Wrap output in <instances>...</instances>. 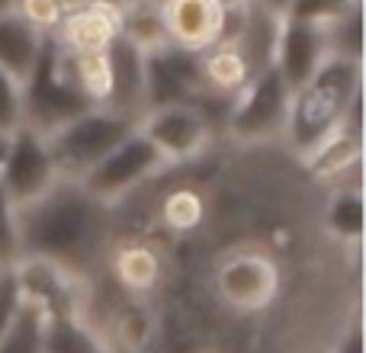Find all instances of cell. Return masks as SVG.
I'll return each mask as SVG.
<instances>
[{"label": "cell", "instance_id": "obj_27", "mask_svg": "<svg viewBox=\"0 0 366 353\" xmlns=\"http://www.w3.org/2000/svg\"><path fill=\"white\" fill-rule=\"evenodd\" d=\"M23 122H26L23 81L0 68V135H10L13 129H19Z\"/></svg>", "mask_w": 366, "mask_h": 353}, {"label": "cell", "instance_id": "obj_21", "mask_svg": "<svg viewBox=\"0 0 366 353\" xmlns=\"http://www.w3.org/2000/svg\"><path fill=\"white\" fill-rule=\"evenodd\" d=\"M119 36L135 42L142 51H154L171 45L161 4H154V0H126L119 6Z\"/></svg>", "mask_w": 366, "mask_h": 353}, {"label": "cell", "instance_id": "obj_28", "mask_svg": "<svg viewBox=\"0 0 366 353\" xmlns=\"http://www.w3.org/2000/svg\"><path fill=\"white\" fill-rule=\"evenodd\" d=\"M360 4V0H290L286 6V16L290 19H302V23H315V26H325L344 13L347 6Z\"/></svg>", "mask_w": 366, "mask_h": 353}, {"label": "cell", "instance_id": "obj_7", "mask_svg": "<svg viewBox=\"0 0 366 353\" xmlns=\"http://www.w3.org/2000/svg\"><path fill=\"white\" fill-rule=\"evenodd\" d=\"M139 129L167 164L193 161L212 145V116L196 103H171V106L148 109L139 119Z\"/></svg>", "mask_w": 366, "mask_h": 353}, {"label": "cell", "instance_id": "obj_22", "mask_svg": "<svg viewBox=\"0 0 366 353\" xmlns=\"http://www.w3.org/2000/svg\"><path fill=\"white\" fill-rule=\"evenodd\" d=\"M71 74L90 106H107L109 100V58L107 51H71Z\"/></svg>", "mask_w": 366, "mask_h": 353}, {"label": "cell", "instance_id": "obj_6", "mask_svg": "<svg viewBox=\"0 0 366 353\" xmlns=\"http://www.w3.org/2000/svg\"><path fill=\"white\" fill-rule=\"evenodd\" d=\"M164 167H171L164 161V154L135 126L119 145L109 148V151L81 176V183L100 202L116 206V202H122L126 196H132L139 187H145L148 180H154Z\"/></svg>", "mask_w": 366, "mask_h": 353}, {"label": "cell", "instance_id": "obj_25", "mask_svg": "<svg viewBox=\"0 0 366 353\" xmlns=\"http://www.w3.org/2000/svg\"><path fill=\"white\" fill-rule=\"evenodd\" d=\"M42 305L23 299V309L13 318L10 331L0 337V353H42Z\"/></svg>", "mask_w": 366, "mask_h": 353}, {"label": "cell", "instance_id": "obj_33", "mask_svg": "<svg viewBox=\"0 0 366 353\" xmlns=\"http://www.w3.org/2000/svg\"><path fill=\"white\" fill-rule=\"evenodd\" d=\"M254 4H260V6H267V10L283 13V16H286V6H290V0H254Z\"/></svg>", "mask_w": 366, "mask_h": 353}, {"label": "cell", "instance_id": "obj_26", "mask_svg": "<svg viewBox=\"0 0 366 353\" xmlns=\"http://www.w3.org/2000/svg\"><path fill=\"white\" fill-rule=\"evenodd\" d=\"M19 257V206L0 183V267H16Z\"/></svg>", "mask_w": 366, "mask_h": 353}, {"label": "cell", "instance_id": "obj_14", "mask_svg": "<svg viewBox=\"0 0 366 353\" xmlns=\"http://www.w3.org/2000/svg\"><path fill=\"white\" fill-rule=\"evenodd\" d=\"M305 171L318 180H337L341 183L347 174L360 171L363 161V132H354L347 126H337L325 141H318L305 158H299Z\"/></svg>", "mask_w": 366, "mask_h": 353}, {"label": "cell", "instance_id": "obj_16", "mask_svg": "<svg viewBox=\"0 0 366 353\" xmlns=\"http://www.w3.org/2000/svg\"><path fill=\"white\" fill-rule=\"evenodd\" d=\"M42 353H109V344L81 318V312H45Z\"/></svg>", "mask_w": 366, "mask_h": 353}, {"label": "cell", "instance_id": "obj_18", "mask_svg": "<svg viewBox=\"0 0 366 353\" xmlns=\"http://www.w3.org/2000/svg\"><path fill=\"white\" fill-rule=\"evenodd\" d=\"M45 36L39 29H32L23 16L16 13H4L0 16V68L10 71L13 77L26 81L36 64L39 51H42Z\"/></svg>", "mask_w": 366, "mask_h": 353}, {"label": "cell", "instance_id": "obj_20", "mask_svg": "<svg viewBox=\"0 0 366 353\" xmlns=\"http://www.w3.org/2000/svg\"><path fill=\"white\" fill-rule=\"evenodd\" d=\"M280 26H283V13H273V10H267V6H260L251 0L247 26L238 36V42H234V49H238L241 58L247 61L251 74L260 68H267V64H273L277 42H280Z\"/></svg>", "mask_w": 366, "mask_h": 353}, {"label": "cell", "instance_id": "obj_4", "mask_svg": "<svg viewBox=\"0 0 366 353\" xmlns=\"http://www.w3.org/2000/svg\"><path fill=\"white\" fill-rule=\"evenodd\" d=\"M139 126L135 119L116 113L109 106H90L81 116L61 122L58 129H51L49 139V151L51 161L58 167V176L68 180H81L109 148H116L126 139L132 129Z\"/></svg>", "mask_w": 366, "mask_h": 353}, {"label": "cell", "instance_id": "obj_8", "mask_svg": "<svg viewBox=\"0 0 366 353\" xmlns=\"http://www.w3.org/2000/svg\"><path fill=\"white\" fill-rule=\"evenodd\" d=\"M58 180V167L51 161L49 139L32 126H19L6 135V154L0 167V183L16 206H29L42 193H49Z\"/></svg>", "mask_w": 366, "mask_h": 353}, {"label": "cell", "instance_id": "obj_37", "mask_svg": "<svg viewBox=\"0 0 366 353\" xmlns=\"http://www.w3.org/2000/svg\"><path fill=\"white\" fill-rule=\"evenodd\" d=\"M154 4H164V0H154Z\"/></svg>", "mask_w": 366, "mask_h": 353}, {"label": "cell", "instance_id": "obj_31", "mask_svg": "<svg viewBox=\"0 0 366 353\" xmlns=\"http://www.w3.org/2000/svg\"><path fill=\"white\" fill-rule=\"evenodd\" d=\"M335 353H363V341H360V324H350L347 334H341V341H337Z\"/></svg>", "mask_w": 366, "mask_h": 353}, {"label": "cell", "instance_id": "obj_9", "mask_svg": "<svg viewBox=\"0 0 366 353\" xmlns=\"http://www.w3.org/2000/svg\"><path fill=\"white\" fill-rule=\"evenodd\" d=\"M280 264L264 251H234L215 267V292L234 312H260L280 292Z\"/></svg>", "mask_w": 366, "mask_h": 353}, {"label": "cell", "instance_id": "obj_32", "mask_svg": "<svg viewBox=\"0 0 366 353\" xmlns=\"http://www.w3.org/2000/svg\"><path fill=\"white\" fill-rule=\"evenodd\" d=\"M58 4V13H61V19L64 16H71V13H81L84 6H90L94 0H55Z\"/></svg>", "mask_w": 366, "mask_h": 353}, {"label": "cell", "instance_id": "obj_35", "mask_svg": "<svg viewBox=\"0 0 366 353\" xmlns=\"http://www.w3.org/2000/svg\"><path fill=\"white\" fill-rule=\"evenodd\" d=\"M4 154H6V135H0V167H4Z\"/></svg>", "mask_w": 366, "mask_h": 353}, {"label": "cell", "instance_id": "obj_1", "mask_svg": "<svg viewBox=\"0 0 366 353\" xmlns=\"http://www.w3.org/2000/svg\"><path fill=\"white\" fill-rule=\"evenodd\" d=\"M113 244V206L81 180L58 176L55 187L19 206V260H42L68 277L87 279Z\"/></svg>", "mask_w": 366, "mask_h": 353}, {"label": "cell", "instance_id": "obj_5", "mask_svg": "<svg viewBox=\"0 0 366 353\" xmlns=\"http://www.w3.org/2000/svg\"><path fill=\"white\" fill-rule=\"evenodd\" d=\"M292 90L280 77L273 64L254 71L244 81V87L232 96L225 109V132L234 141L244 145H260V141L283 139L286 113H290Z\"/></svg>", "mask_w": 366, "mask_h": 353}, {"label": "cell", "instance_id": "obj_12", "mask_svg": "<svg viewBox=\"0 0 366 353\" xmlns=\"http://www.w3.org/2000/svg\"><path fill=\"white\" fill-rule=\"evenodd\" d=\"M61 49L74 51H107L109 42L119 36V4L113 0H94L90 6H84L81 13H71L55 26V32H49Z\"/></svg>", "mask_w": 366, "mask_h": 353}, {"label": "cell", "instance_id": "obj_19", "mask_svg": "<svg viewBox=\"0 0 366 353\" xmlns=\"http://www.w3.org/2000/svg\"><path fill=\"white\" fill-rule=\"evenodd\" d=\"M363 189L360 183H337L325 206V232L341 244L357 247L363 241Z\"/></svg>", "mask_w": 366, "mask_h": 353}, {"label": "cell", "instance_id": "obj_23", "mask_svg": "<svg viewBox=\"0 0 366 353\" xmlns=\"http://www.w3.org/2000/svg\"><path fill=\"white\" fill-rule=\"evenodd\" d=\"M322 29H325V42H328V55H344L363 61V4L347 6L331 23H325Z\"/></svg>", "mask_w": 366, "mask_h": 353}, {"label": "cell", "instance_id": "obj_11", "mask_svg": "<svg viewBox=\"0 0 366 353\" xmlns=\"http://www.w3.org/2000/svg\"><path fill=\"white\" fill-rule=\"evenodd\" d=\"M109 58V100L107 106L139 122L145 106V51L126 36H116L107 49Z\"/></svg>", "mask_w": 366, "mask_h": 353}, {"label": "cell", "instance_id": "obj_34", "mask_svg": "<svg viewBox=\"0 0 366 353\" xmlns=\"http://www.w3.org/2000/svg\"><path fill=\"white\" fill-rule=\"evenodd\" d=\"M13 4H16V0H0V16H4V13H13Z\"/></svg>", "mask_w": 366, "mask_h": 353}, {"label": "cell", "instance_id": "obj_3", "mask_svg": "<svg viewBox=\"0 0 366 353\" xmlns=\"http://www.w3.org/2000/svg\"><path fill=\"white\" fill-rule=\"evenodd\" d=\"M23 106H26V126L49 135L61 122L81 116L90 109V100L81 94L71 74V51L61 49L51 36H45L42 51L32 64L29 77L23 81Z\"/></svg>", "mask_w": 366, "mask_h": 353}, {"label": "cell", "instance_id": "obj_30", "mask_svg": "<svg viewBox=\"0 0 366 353\" xmlns=\"http://www.w3.org/2000/svg\"><path fill=\"white\" fill-rule=\"evenodd\" d=\"M13 13L23 16L32 29H39L42 36L55 32V26L61 23V13H58V4L55 0H16L13 4Z\"/></svg>", "mask_w": 366, "mask_h": 353}, {"label": "cell", "instance_id": "obj_29", "mask_svg": "<svg viewBox=\"0 0 366 353\" xmlns=\"http://www.w3.org/2000/svg\"><path fill=\"white\" fill-rule=\"evenodd\" d=\"M19 309H23V286H19L16 267H0V337L10 331Z\"/></svg>", "mask_w": 366, "mask_h": 353}, {"label": "cell", "instance_id": "obj_10", "mask_svg": "<svg viewBox=\"0 0 366 353\" xmlns=\"http://www.w3.org/2000/svg\"><path fill=\"white\" fill-rule=\"evenodd\" d=\"M325 55H328V42H325L322 26L283 16L277 55H273V68L280 71L286 87L299 90L305 81H312V74H315L318 64L325 61Z\"/></svg>", "mask_w": 366, "mask_h": 353}, {"label": "cell", "instance_id": "obj_15", "mask_svg": "<svg viewBox=\"0 0 366 353\" xmlns=\"http://www.w3.org/2000/svg\"><path fill=\"white\" fill-rule=\"evenodd\" d=\"M199 71L209 103H222V106H228L232 96L251 77V68L234 45H209L206 51H199Z\"/></svg>", "mask_w": 366, "mask_h": 353}, {"label": "cell", "instance_id": "obj_36", "mask_svg": "<svg viewBox=\"0 0 366 353\" xmlns=\"http://www.w3.org/2000/svg\"><path fill=\"white\" fill-rule=\"evenodd\" d=\"M113 4H119V6H122V4H126V0H113Z\"/></svg>", "mask_w": 366, "mask_h": 353}, {"label": "cell", "instance_id": "obj_2", "mask_svg": "<svg viewBox=\"0 0 366 353\" xmlns=\"http://www.w3.org/2000/svg\"><path fill=\"white\" fill-rule=\"evenodd\" d=\"M363 94V61L344 55H325L312 81L290 96L283 141L296 158H305L318 141L341 126L347 106Z\"/></svg>", "mask_w": 366, "mask_h": 353}, {"label": "cell", "instance_id": "obj_24", "mask_svg": "<svg viewBox=\"0 0 366 353\" xmlns=\"http://www.w3.org/2000/svg\"><path fill=\"white\" fill-rule=\"evenodd\" d=\"M202 219H206V199L193 187H177L161 199V222L171 232L187 234L193 228H199Z\"/></svg>", "mask_w": 366, "mask_h": 353}, {"label": "cell", "instance_id": "obj_13", "mask_svg": "<svg viewBox=\"0 0 366 353\" xmlns=\"http://www.w3.org/2000/svg\"><path fill=\"white\" fill-rule=\"evenodd\" d=\"M164 23L171 45L187 51H206L215 45L222 23V0H164Z\"/></svg>", "mask_w": 366, "mask_h": 353}, {"label": "cell", "instance_id": "obj_17", "mask_svg": "<svg viewBox=\"0 0 366 353\" xmlns=\"http://www.w3.org/2000/svg\"><path fill=\"white\" fill-rule=\"evenodd\" d=\"M109 264H113V277L132 296H145L154 292V286L161 283V257L152 244H142V241H129L119 244L109 254Z\"/></svg>", "mask_w": 366, "mask_h": 353}]
</instances>
